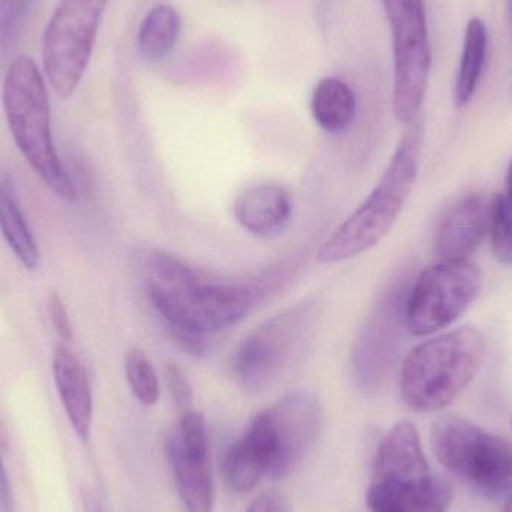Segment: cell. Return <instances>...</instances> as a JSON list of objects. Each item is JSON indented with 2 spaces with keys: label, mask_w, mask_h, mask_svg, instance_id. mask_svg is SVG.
Returning <instances> with one entry per match:
<instances>
[{
  "label": "cell",
  "mask_w": 512,
  "mask_h": 512,
  "mask_svg": "<svg viewBox=\"0 0 512 512\" xmlns=\"http://www.w3.org/2000/svg\"><path fill=\"white\" fill-rule=\"evenodd\" d=\"M138 265L150 306L194 357L207 354L210 337L236 327L294 274L292 265L280 264L252 279H228L159 249L144 251Z\"/></svg>",
  "instance_id": "6da1fadb"
},
{
  "label": "cell",
  "mask_w": 512,
  "mask_h": 512,
  "mask_svg": "<svg viewBox=\"0 0 512 512\" xmlns=\"http://www.w3.org/2000/svg\"><path fill=\"white\" fill-rule=\"evenodd\" d=\"M423 143V123L415 120L406 126L396 152L366 200L322 243L316 255L321 264L357 258L372 251L391 233L414 191Z\"/></svg>",
  "instance_id": "7a4b0ae2"
},
{
  "label": "cell",
  "mask_w": 512,
  "mask_h": 512,
  "mask_svg": "<svg viewBox=\"0 0 512 512\" xmlns=\"http://www.w3.org/2000/svg\"><path fill=\"white\" fill-rule=\"evenodd\" d=\"M486 354V337L471 325L418 343L400 363L403 402L415 412L447 408L474 381Z\"/></svg>",
  "instance_id": "3957f363"
},
{
  "label": "cell",
  "mask_w": 512,
  "mask_h": 512,
  "mask_svg": "<svg viewBox=\"0 0 512 512\" xmlns=\"http://www.w3.org/2000/svg\"><path fill=\"white\" fill-rule=\"evenodd\" d=\"M453 489L430 469L414 424L400 421L379 445L367 492L370 512H447Z\"/></svg>",
  "instance_id": "277c9868"
},
{
  "label": "cell",
  "mask_w": 512,
  "mask_h": 512,
  "mask_svg": "<svg viewBox=\"0 0 512 512\" xmlns=\"http://www.w3.org/2000/svg\"><path fill=\"white\" fill-rule=\"evenodd\" d=\"M2 101L9 131L30 167L57 197L77 200V188L54 149L44 75L29 56L12 60L3 81Z\"/></svg>",
  "instance_id": "5b68a950"
},
{
  "label": "cell",
  "mask_w": 512,
  "mask_h": 512,
  "mask_svg": "<svg viewBox=\"0 0 512 512\" xmlns=\"http://www.w3.org/2000/svg\"><path fill=\"white\" fill-rule=\"evenodd\" d=\"M321 318L316 300H304L262 322L242 340L231 370L248 393H262L276 385L303 357Z\"/></svg>",
  "instance_id": "8992f818"
},
{
  "label": "cell",
  "mask_w": 512,
  "mask_h": 512,
  "mask_svg": "<svg viewBox=\"0 0 512 512\" xmlns=\"http://www.w3.org/2000/svg\"><path fill=\"white\" fill-rule=\"evenodd\" d=\"M432 448L451 474L487 499L512 495V445L489 430L459 417L433 424Z\"/></svg>",
  "instance_id": "52a82bcc"
},
{
  "label": "cell",
  "mask_w": 512,
  "mask_h": 512,
  "mask_svg": "<svg viewBox=\"0 0 512 512\" xmlns=\"http://www.w3.org/2000/svg\"><path fill=\"white\" fill-rule=\"evenodd\" d=\"M393 38V108L408 126L418 120L432 69L424 0H382Z\"/></svg>",
  "instance_id": "ba28073f"
},
{
  "label": "cell",
  "mask_w": 512,
  "mask_h": 512,
  "mask_svg": "<svg viewBox=\"0 0 512 512\" xmlns=\"http://www.w3.org/2000/svg\"><path fill=\"white\" fill-rule=\"evenodd\" d=\"M108 0H60L42 38L48 83L60 98H71L92 59Z\"/></svg>",
  "instance_id": "9c48e42d"
},
{
  "label": "cell",
  "mask_w": 512,
  "mask_h": 512,
  "mask_svg": "<svg viewBox=\"0 0 512 512\" xmlns=\"http://www.w3.org/2000/svg\"><path fill=\"white\" fill-rule=\"evenodd\" d=\"M483 288V273L475 262L438 261L421 271L406 295L408 333L430 336L453 325Z\"/></svg>",
  "instance_id": "30bf717a"
},
{
  "label": "cell",
  "mask_w": 512,
  "mask_h": 512,
  "mask_svg": "<svg viewBox=\"0 0 512 512\" xmlns=\"http://www.w3.org/2000/svg\"><path fill=\"white\" fill-rule=\"evenodd\" d=\"M405 283L388 286L361 327L351 352L352 378L363 391L378 390L390 375L406 328Z\"/></svg>",
  "instance_id": "8fae6325"
},
{
  "label": "cell",
  "mask_w": 512,
  "mask_h": 512,
  "mask_svg": "<svg viewBox=\"0 0 512 512\" xmlns=\"http://www.w3.org/2000/svg\"><path fill=\"white\" fill-rule=\"evenodd\" d=\"M177 492L188 512H212L215 486L210 465L209 435L200 412L180 414L165 441Z\"/></svg>",
  "instance_id": "7c38bea8"
},
{
  "label": "cell",
  "mask_w": 512,
  "mask_h": 512,
  "mask_svg": "<svg viewBox=\"0 0 512 512\" xmlns=\"http://www.w3.org/2000/svg\"><path fill=\"white\" fill-rule=\"evenodd\" d=\"M277 439V459L270 478L291 474L321 435L324 409L315 394L295 390L267 409Z\"/></svg>",
  "instance_id": "4fadbf2b"
},
{
  "label": "cell",
  "mask_w": 512,
  "mask_h": 512,
  "mask_svg": "<svg viewBox=\"0 0 512 512\" xmlns=\"http://www.w3.org/2000/svg\"><path fill=\"white\" fill-rule=\"evenodd\" d=\"M276 459V432L268 411H264L227 451L224 480L228 489L239 495L251 492L262 477H270Z\"/></svg>",
  "instance_id": "5bb4252c"
},
{
  "label": "cell",
  "mask_w": 512,
  "mask_h": 512,
  "mask_svg": "<svg viewBox=\"0 0 512 512\" xmlns=\"http://www.w3.org/2000/svg\"><path fill=\"white\" fill-rule=\"evenodd\" d=\"M490 201L471 194L445 212L435 233V255L439 261L468 259L489 233Z\"/></svg>",
  "instance_id": "9a60e30c"
},
{
  "label": "cell",
  "mask_w": 512,
  "mask_h": 512,
  "mask_svg": "<svg viewBox=\"0 0 512 512\" xmlns=\"http://www.w3.org/2000/svg\"><path fill=\"white\" fill-rule=\"evenodd\" d=\"M237 224L259 239L280 236L292 218V197L285 186L261 182L243 189L233 203Z\"/></svg>",
  "instance_id": "2e32d148"
},
{
  "label": "cell",
  "mask_w": 512,
  "mask_h": 512,
  "mask_svg": "<svg viewBox=\"0 0 512 512\" xmlns=\"http://www.w3.org/2000/svg\"><path fill=\"white\" fill-rule=\"evenodd\" d=\"M54 384L66 417L81 442H89L93 424V390L83 361L68 348L57 346L53 361Z\"/></svg>",
  "instance_id": "e0dca14e"
},
{
  "label": "cell",
  "mask_w": 512,
  "mask_h": 512,
  "mask_svg": "<svg viewBox=\"0 0 512 512\" xmlns=\"http://www.w3.org/2000/svg\"><path fill=\"white\" fill-rule=\"evenodd\" d=\"M0 231L18 261L27 270L39 265V248L21 209L17 186L9 174L0 176Z\"/></svg>",
  "instance_id": "ac0fdd59"
},
{
  "label": "cell",
  "mask_w": 512,
  "mask_h": 512,
  "mask_svg": "<svg viewBox=\"0 0 512 512\" xmlns=\"http://www.w3.org/2000/svg\"><path fill=\"white\" fill-rule=\"evenodd\" d=\"M310 107L319 128L328 134H343L354 123L357 98L345 81L327 77L316 84Z\"/></svg>",
  "instance_id": "d6986e66"
},
{
  "label": "cell",
  "mask_w": 512,
  "mask_h": 512,
  "mask_svg": "<svg viewBox=\"0 0 512 512\" xmlns=\"http://www.w3.org/2000/svg\"><path fill=\"white\" fill-rule=\"evenodd\" d=\"M487 42L486 23L481 18H471L466 24L459 72L454 84L453 98L457 108L466 107L474 99L486 65Z\"/></svg>",
  "instance_id": "ffe728a7"
},
{
  "label": "cell",
  "mask_w": 512,
  "mask_h": 512,
  "mask_svg": "<svg viewBox=\"0 0 512 512\" xmlns=\"http://www.w3.org/2000/svg\"><path fill=\"white\" fill-rule=\"evenodd\" d=\"M182 35V17L170 5H158L150 9L138 32V51L147 62H161Z\"/></svg>",
  "instance_id": "44dd1931"
},
{
  "label": "cell",
  "mask_w": 512,
  "mask_h": 512,
  "mask_svg": "<svg viewBox=\"0 0 512 512\" xmlns=\"http://www.w3.org/2000/svg\"><path fill=\"white\" fill-rule=\"evenodd\" d=\"M125 375L135 399L143 406H155L161 394L158 373L150 358L137 346L125 355Z\"/></svg>",
  "instance_id": "7402d4cb"
},
{
  "label": "cell",
  "mask_w": 512,
  "mask_h": 512,
  "mask_svg": "<svg viewBox=\"0 0 512 512\" xmlns=\"http://www.w3.org/2000/svg\"><path fill=\"white\" fill-rule=\"evenodd\" d=\"M490 246L505 267H512V204L507 195L496 194L490 201Z\"/></svg>",
  "instance_id": "603a6c76"
},
{
  "label": "cell",
  "mask_w": 512,
  "mask_h": 512,
  "mask_svg": "<svg viewBox=\"0 0 512 512\" xmlns=\"http://www.w3.org/2000/svg\"><path fill=\"white\" fill-rule=\"evenodd\" d=\"M35 0H0V63L14 53Z\"/></svg>",
  "instance_id": "cb8c5ba5"
},
{
  "label": "cell",
  "mask_w": 512,
  "mask_h": 512,
  "mask_svg": "<svg viewBox=\"0 0 512 512\" xmlns=\"http://www.w3.org/2000/svg\"><path fill=\"white\" fill-rule=\"evenodd\" d=\"M165 376H167L168 388H170L171 397L174 405L179 409L180 414L192 411L194 406V390H192L191 381H189L182 367L176 363H167L165 367Z\"/></svg>",
  "instance_id": "d4e9b609"
},
{
  "label": "cell",
  "mask_w": 512,
  "mask_h": 512,
  "mask_svg": "<svg viewBox=\"0 0 512 512\" xmlns=\"http://www.w3.org/2000/svg\"><path fill=\"white\" fill-rule=\"evenodd\" d=\"M48 315H50L51 325L60 339L65 342L74 340V328H72L71 319H69L68 309L63 303L62 297L56 292L48 298Z\"/></svg>",
  "instance_id": "484cf974"
},
{
  "label": "cell",
  "mask_w": 512,
  "mask_h": 512,
  "mask_svg": "<svg viewBox=\"0 0 512 512\" xmlns=\"http://www.w3.org/2000/svg\"><path fill=\"white\" fill-rule=\"evenodd\" d=\"M246 512H291L289 499L276 490L261 493Z\"/></svg>",
  "instance_id": "4316f807"
},
{
  "label": "cell",
  "mask_w": 512,
  "mask_h": 512,
  "mask_svg": "<svg viewBox=\"0 0 512 512\" xmlns=\"http://www.w3.org/2000/svg\"><path fill=\"white\" fill-rule=\"evenodd\" d=\"M83 510L84 512H105L101 499L93 490H83Z\"/></svg>",
  "instance_id": "83f0119b"
},
{
  "label": "cell",
  "mask_w": 512,
  "mask_h": 512,
  "mask_svg": "<svg viewBox=\"0 0 512 512\" xmlns=\"http://www.w3.org/2000/svg\"><path fill=\"white\" fill-rule=\"evenodd\" d=\"M507 191L508 200H510L512 204V159L510 161V165H508L507 170Z\"/></svg>",
  "instance_id": "f1b7e54d"
},
{
  "label": "cell",
  "mask_w": 512,
  "mask_h": 512,
  "mask_svg": "<svg viewBox=\"0 0 512 512\" xmlns=\"http://www.w3.org/2000/svg\"><path fill=\"white\" fill-rule=\"evenodd\" d=\"M502 512H512V495L508 496V502L505 504L504 510Z\"/></svg>",
  "instance_id": "f546056e"
},
{
  "label": "cell",
  "mask_w": 512,
  "mask_h": 512,
  "mask_svg": "<svg viewBox=\"0 0 512 512\" xmlns=\"http://www.w3.org/2000/svg\"><path fill=\"white\" fill-rule=\"evenodd\" d=\"M508 20H510V27L512 33V0H508Z\"/></svg>",
  "instance_id": "4dcf8cb0"
}]
</instances>
